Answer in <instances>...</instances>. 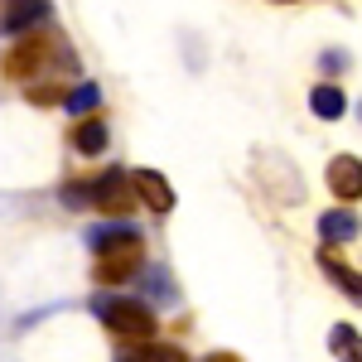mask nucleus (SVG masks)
I'll return each instance as SVG.
<instances>
[{"label":"nucleus","mask_w":362,"mask_h":362,"mask_svg":"<svg viewBox=\"0 0 362 362\" xmlns=\"http://www.w3.org/2000/svg\"><path fill=\"white\" fill-rule=\"evenodd\" d=\"M92 314L112 329L121 343H150L155 338V314L140 305V300H121V295H97Z\"/></svg>","instance_id":"1"},{"label":"nucleus","mask_w":362,"mask_h":362,"mask_svg":"<svg viewBox=\"0 0 362 362\" xmlns=\"http://www.w3.org/2000/svg\"><path fill=\"white\" fill-rule=\"evenodd\" d=\"M145 266V247H140V232H126L121 242H107V247L97 251V266H92V276L102 280V285H121V280H131Z\"/></svg>","instance_id":"2"},{"label":"nucleus","mask_w":362,"mask_h":362,"mask_svg":"<svg viewBox=\"0 0 362 362\" xmlns=\"http://www.w3.org/2000/svg\"><path fill=\"white\" fill-rule=\"evenodd\" d=\"M49 58H58V39H49V34H25L10 54L0 58V73L20 83V78H34Z\"/></svg>","instance_id":"3"},{"label":"nucleus","mask_w":362,"mask_h":362,"mask_svg":"<svg viewBox=\"0 0 362 362\" xmlns=\"http://www.w3.org/2000/svg\"><path fill=\"white\" fill-rule=\"evenodd\" d=\"M87 203L92 208H102V213H131L136 208V189H131V174H121V169H107L102 179H92L87 184Z\"/></svg>","instance_id":"4"},{"label":"nucleus","mask_w":362,"mask_h":362,"mask_svg":"<svg viewBox=\"0 0 362 362\" xmlns=\"http://www.w3.org/2000/svg\"><path fill=\"white\" fill-rule=\"evenodd\" d=\"M324 179H329V189H334L343 203H358L362 198V160L358 155H338V160H329Z\"/></svg>","instance_id":"5"},{"label":"nucleus","mask_w":362,"mask_h":362,"mask_svg":"<svg viewBox=\"0 0 362 362\" xmlns=\"http://www.w3.org/2000/svg\"><path fill=\"white\" fill-rule=\"evenodd\" d=\"M131 189H136V198H145L155 213H169V208H174V189H169V179L160 174V169H140V174H131Z\"/></svg>","instance_id":"6"},{"label":"nucleus","mask_w":362,"mask_h":362,"mask_svg":"<svg viewBox=\"0 0 362 362\" xmlns=\"http://www.w3.org/2000/svg\"><path fill=\"white\" fill-rule=\"evenodd\" d=\"M49 15H54L49 0H15L5 15V34H34V25H44Z\"/></svg>","instance_id":"7"},{"label":"nucleus","mask_w":362,"mask_h":362,"mask_svg":"<svg viewBox=\"0 0 362 362\" xmlns=\"http://www.w3.org/2000/svg\"><path fill=\"white\" fill-rule=\"evenodd\" d=\"M319 266H324V276L334 280V285L343 290V295H348V300H353V305H362V276L353 271V266H348V261H338L334 251L324 247V251H319Z\"/></svg>","instance_id":"8"},{"label":"nucleus","mask_w":362,"mask_h":362,"mask_svg":"<svg viewBox=\"0 0 362 362\" xmlns=\"http://www.w3.org/2000/svg\"><path fill=\"white\" fill-rule=\"evenodd\" d=\"M358 213H348V208H329L324 218H319V232H324V242H353L358 237Z\"/></svg>","instance_id":"9"},{"label":"nucleus","mask_w":362,"mask_h":362,"mask_svg":"<svg viewBox=\"0 0 362 362\" xmlns=\"http://www.w3.org/2000/svg\"><path fill=\"white\" fill-rule=\"evenodd\" d=\"M329 353H334L338 362H362V334L353 324H334V329H329Z\"/></svg>","instance_id":"10"},{"label":"nucleus","mask_w":362,"mask_h":362,"mask_svg":"<svg viewBox=\"0 0 362 362\" xmlns=\"http://www.w3.org/2000/svg\"><path fill=\"white\" fill-rule=\"evenodd\" d=\"M309 107H314V116H319V121H338V116H343V107H348V97H343L334 83H319L314 92H309Z\"/></svg>","instance_id":"11"},{"label":"nucleus","mask_w":362,"mask_h":362,"mask_svg":"<svg viewBox=\"0 0 362 362\" xmlns=\"http://www.w3.org/2000/svg\"><path fill=\"white\" fill-rule=\"evenodd\" d=\"M140 290H145L155 305H179V290H174V280H169L165 266H150V271H145V280H140Z\"/></svg>","instance_id":"12"},{"label":"nucleus","mask_w":362,"mask_h":362,"mask_svg":"<svg viewBox=\"0 0 362 362\" xmlns=\"http://www.w3.org/2000/svg\"><path fill=\"white\" fill-rule=\"evenodd\" d=\"M73 145H78L83 155H102V150H107V126H102V121H83V126L73 131Z\"/></svg>","instance_id":"13"},{"label":"nucleus","mask_w":362,"mask_h":362,"mask_svg":"<svg viewBox=\"0 0 362 362\" xmlns=\"http://www.w3.org/2000/svg\"><path fill=\"white\" fill-rule=\"evenodd\" d=\"M97 102H102V87H97V83H83V87H73V92L63 97V112L83 116V112H92Z\"/></svg>","instance_id":"14"},{"label":"nucleus","mask_w":362,"mask_h":362,"mask_svg":"<svg viewBox=\"0 0 362 362\" xmlns=\"http://www.w3.org/2000/svg\"><path fill=\"white\" fill-rule=\"evenodd\" d=\"M131 362H189V353H184V348H174V343H145Z\"/></svg>","instance_id":"15"},{"label":"nucleus","mask_w":362,"mask_h":362,"mask_svg":"<svg viewBox=\"0 0 362 362\" xmlns=\"http://www.w3.org/2000/svg\"><path fill=\"white\" fill-rule=\"evenodd\" d=\"M29 102H39V107H63V87H29Z\"/></svg>","instance_id":"16"},{"label":"nucleus","mask_w":362,"mask_h":362,"mask_svg":"<svg viewBox=\"0 0 362 362\" xmlns=\"http://www.w3.org/2000/svg\"><path fill=\"white\" fill-rule=\"evenodd\" d=\"M343 63H348V54H324V68H329V73H334V68H343Z\"/></svg>","instance_id":"17"},{"label":"nucleus","mask_w":362,"mask_h":362,"mask_svg":"<svg viewBox=\"0 0 362 362\" xmlns=\"http://www.w3.org/2000/svg\"><path fill=\"white\" fill-rule=\"evenodd\" d=\"M203 362H242V358H237V353H208Z\"/></svg>","instance_id":"18"},{"label":"nucleus","mask_w":362,"mask_h":362,"mask_svg":"<svg viewBox=\"0 0 362 362\" xmlns=\"http://www.w3.org/2000/svg\"><path fill=\"white\" fill-rule=\"evenodd\" d=\"M276 5H290V0H276Z\"/></svg>","instance_id":"19"}]
</instances>
